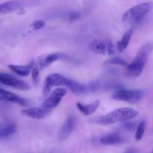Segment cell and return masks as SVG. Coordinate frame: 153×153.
I'll use <instances>...</instances> for the list:
<instances>
[{"mask_svg": "<svg viewBox=\"0 0 153 153\" xmlns=\"http://www.w3.org/2000/svg\"><path fill=\"white\" fill-rule=\"evenodd\" d=\"M32 4V0H10L0 4V14H7Z\"/></svg>", "mask_w": 153, "mask_h": 153, "instance_id": "ba28073f", "label": "cell"}, {"mask_svg": "<svg viewBox=\"0 0 153 153\" xmlns=\"http://www.w3.org/2000/svg\"><path fill=\"white\" fill-rule=\"evenodd\" d=\"M76 126V117L73 114L67 117L64 123L61 126L58 133V140L60 141L65 140L72 134Z\"/></svg>", "mask_w": 153, "mask_h": 153, "instance_id": "8fae6325", "label": "cell"}, {"mask_svg": "<svg viewBox=\"0 0 153 153\" xmlns=\"http://www.w3.org/2000/svg\"><path fill=\"white\" fill-rule=\"evenodd\" d=\"M153 50L152 42L144 43L137 51V55L130 64L127 65L126 74L128 76L138 77L143 72Z\"/></svg>", "mask_w": 153, "mask_h": 153, "instance_id": "3957f363", "label": "cell"}, {"mask_svg": "<svg viewBox=\"0 0 153 153\" xmlns=\"http://www.w3.org/2000/svg\"><path fill=\"white\" fill-rule=\"evenodd\" d=\"M58 86L67 87L75 94H85L89 92L87 85L68 79L61 74L54 73L49 75L45 79L43 84V95L47 96L52 90V87Z\"/></svg>", "mask_w": 153, "mask_h": 153, "instance_id": "6da1fadb", "label": "cell"}, {"mask_svg": "<svg viewBox=\"0 0 153 153\" xmlns=\"http://www.w3.org/2000/svg\"><path fill=\"white\" fill-rule=\"evenodd\" d=\"M0 101L13 102L22 106H27L29 105V102L27 100L18 97L16 94L0 88Z\"/></svg>", "mask_w": 153, "mask_h": 153, "instance_id": "4fadbf2b", "label": "cell"}, {"mask_svg": "<svg viewBox=\"0 0 153 153\" xmlns=\"http://www.w3.org/2000/svg\"><path fill=\"white\" fill-rule=\"evenodd\" d=\"M17 130L16 123L10 120H5L0 122V140L7 138Z\"/></svg>", "mask_w": 153, "mask_h": 153, "instance_id": "5bb4252c", "label": "cell"}, {"mask_svg": "<svg viewBox=\"0 0 153 153\" xmlns=\"http://www.w3.org/2000/svg\"><path fill=\"white\" fill-rule=\"evenodd\" d=\"M105 64H108V65H112V64H116V65H120V66H126L128 65L126 61L125 60L122 59L120 58H112L110 59L107 60L104 62Z\"/></svg>", "mask_w": 153, "mask_h": 153, "instance_id": "ffe728a7", "label": "cell"}, {"mask_svg": "<svg viewBox=\"0 0 153 153\" xmlns=\"http://www.w3.org/2000/svg\"><path fill=\"white\" fill-rule=\"evenodd\" d=\"M31 76H32V80L35 85H37L39 82V69L37 68V67L36 65H34L32 67L31 70Z\"/></svg>", "mask_w": 153, "mask_h": 153, "instance_id": "7402d4cb", "label": "cell"}, {"mask_svg": "<svg viewBox=\"0 0 153 153\" xmlns=\"http://www.w3.org/2000/svg\"><path fill=\"white\" fill-rule=\"evenodd\" d=\"M67 93V90L64 89V88H56L52 91L49 97L46 98V100L43 102V104H42V107L50 109V110L57 107L61 102V100L65 97Z\"/></svg>", "mask_w": 153, "mask_h": 153, "instance_id": "30bf717a", "label": "cell"}, {"mask_svg": "<svg viewBox=\"0 0 153 153\" xmlns=\"http://www.w3.org/2000/svg\"><path fill=\"white\" fill-rule=\"evenodd\" d=\"M0 83L20 91H28L30 89V85L26 82L7 73H0Z\"/></svg>", "mask_w": 153, "mask_h": 153, "instance_id": "9c48e42d", "label": "cell"}, {"mask_svg": "<svg viewBox=\"0 0 153 153\" xmlns=\"http://www.w3.org/2000/svg\"><path fill=\"white\" fill-rule=\"evenodd\" d=\"M123 142V139L120 134L117 133H111V134H107L105 136H103L100 138V143L103 145H108V146H111V145L119 144Z\"/></svg>", "mask_w": 153, "mask_h": 153, "instance_id": "2e32d148", "label": "cell"}, {"mask_svg": "<svg viewBox=\"0 0 153 153\" xmlns=\"http://www.w3.org/2000/svg\"><path fill=\"white\" fill-rule=\"evenodd\" d=\"M100 104V100H96L90 104H82V103L77 102L76 103V107L79 109V111L85 114V116H89L93 114L97 108H99Z\"/></svg>", "mask_w": 153, "mask_h": 153, "instance_id": "9a60e30c", "label": "cell"}, {"mask_svg": "<svg viewBox=\"0 0 153 153\" xmlns=\"http://www.w3.org/2000/svg\"><path fill=\"white\" fill-rule=\"evenodd\" d=\"M144 94L143 90H119L112 94L111 99L134 104L140 102Z\"/></svg>", "mask_w": 153, "mask_h": 153, "instance_id": "5b68a950", "label": "cell"}, {"mask_svg": "<svg viewBox=\"0 0 153 153\" xmlns=\"http://www.w3.org/2000/svg\"><path fill=\"white\" fill-rule=\"evenodd\" d=\"M152 153H153V151H152Z\"/></svg>", "mask_w": 153, "mask_h": 153, "instance_id": "4316f807", "label": "cell"}, {"mask_svg": "<svg viewBox=\"0 0 153 153\" xmlns=\"http://www.w3.org/2000/svg\"><path fill=\"white\" fill-rule=\"evenodd\" d=\"M58 60L71 61V60H73V58H71L66 54L61 53V52L47 54V55H41V56L37 58L36 66H37L39 70H43V69L50 66L52 63L55 62Z\"/></svg>", "mask_w": 153, "mask_h": 153, "instance_id": "52a82bcc", "label": "cell"}, {"mask_svg": "<svg viewBox=\"0 0 153 153\" xmlns=\"http://www.w3.org/2000/svg\"><path fill=\"white\" fill-rule=\"evenodd\" d=\"M139 112L131 108H121L108 114L96 117L93 122L97 125L110 126L119 122H125L138 116Z\"/></svg>", "mask_w": 153, "mask_h": 153, "instance_id": "7a4b0ae2", "label": "cell"}, {"mask_svg": "<svg viewBox=\"0 0 153 153\" xmlns=\"http://www.w3.org/2000/svg\"><path fill=\"white\" fill-rule=\"evenodd\" d=\"M90 50L97 54L105 55H113L115 54V48L109 40H94L89 43Z\"/></svg>", "mask_w": 153, "mask_h": 153, "instance_id": "8992f818", "label": "cell"}, {"mask_svg": "<svg viewBox=\"0 0 153 153\" xmlns=\"http://www.w3.org/2000/svg\"><path fill=\"white\" fill-rule=\"evenodd\" d=\"M133 34V30L132 29H128L127 30L122 37L121 40H120L117 45V48L118 51L120 52H123L128 47V44H129L130 40H131V37Z\"/></svg>", "mask_w": 153, "mask_h": 153, "instance_id": "ac0fdd59", "label": "cell"}, {"mask_svg": "<svg viewBox=\"0 0 153 153\" xmlns=\"http://www.w3.org/2000/svg\"><path fill=\"white\" fill-rule=\"evenodd\" d=\"M68 18L70 21H75L79 19V18H80V13L79 12L73 11L70 13Z\"/></svg>", "mask_w": 153, "mask_h": 153, "instance_id": "cb8c5ba5", "label": "cell"}, {"mask_svg": "<svg viewBox=\"0 0 153 153\" xmlns=\"http://www.w3.org/2000/svg\"><path fill=\"white\" fill-rule=\"evenodd\" d=\"M124 126L126 128H128V129H132L134 128V125H132L131 123H124Z\"/></svg>", "mask_w": 153, "mask_h": 153, "instance_id": "d4e9b609", "label": "cell"}, {"mask_svg": "<svg viewBox=\"0 0 153 153\" xmlns=\"http://www.w3.org/2000/svg\"><path fill=\"white\" fill-rule=\"evenodd\" d=\"M125 153H134V149H128V150H127Z\"/></svg>", "mask_w": 153, "mask_h": 153, "instance_id": "484cf974", "label": "cell"}, {"mask_svg": "<svg viewBox=\"0 0 153 153\" xmlns=\"http://www.w3.org/2000/svg\"><path fill=\"white\" fill-rule=\"evenodd\" d=\"M88 91H92V92H94V91H96L97 90L99 89V88H100V83H99L98 82H91V83L88 85Z\"/></svg>", "mask_w": 153, "mask_h": 153, "instance_id": "603a6c76", "label": "cell"}, {"mask_svg": "<svg viewBox=\"0 0 153 153\" xmlns=\"http://www.w3.org/2000/svg\"><path fill=\"white\" fill-rule=\"evenodd\" d=\"M152 7L153 3L151 1L136 4L125 12L123 16V21L130 24L139 23L152 10Z\"/></svg>", "mask_w": 153, "mask_h": 153, "instance_id": "277c9868", "label": "cell"}, {"mask_svg": "<svg viewBox=\"0 0 153 153\" xmlns=\"http://www.w3.org/2000/svg\"><path fill=\"white\" fill-rule=\"evenodd\" d=\"M46 25V22L43 20H35L30 24L29 27L33 30H40L43 28Z\"/></svg>", "mask_w": 153, "mask_h": 153, "instance_id": "44dd1931", "label": "cell"}, {"mask_svg": "<svg viewBox=\"0 0 153 153\" xmlns=\"http://www.w3.org/2000/svg\"><path fill=\"white\" fill-rule=\"evenodd\" d=\"M34 62L30 63L28 65L25 66H19V65H13V64H10L8 65V68L16 73V75H19L21 76H27L30 74L32 67L34 66Z\"/></svg>", "mask_w": 153, "mask_h": 153, "instance_id": "e0dca14e", "label": "cell"}, {"mask_svg": "<svg viewBox=\"0 0 153 153\" xmlns=\"http://www.w3.org/2000/svg\"><path fill=\"white\" fill-rule=\"evenodd\" d=\"M52 111L45 108H28L22 110V114L28 117L35 120H42L50 115Z\"/></svg>", "mask_w": 153, "mask_h": 153, "instance_id": "7c38bea8", "label": "cell"}, {"mask_svg": "<svg viewBox=\"0 0 153 153\" xmlns=\"http://www.w3.org/2000/svg\"><path fill=\"white\" fill-rule=\"evenodd\" d=\"M145 129H146V122L144 120H143L137 126L136 133L134 134V138H135V140L137 141H139V140H140L143 138V135H144Z\"/></svg>", "mask_w": 153, "mask_h": 153, "instance_id": "d6986e66", "label": "cell"}]
</instances>
